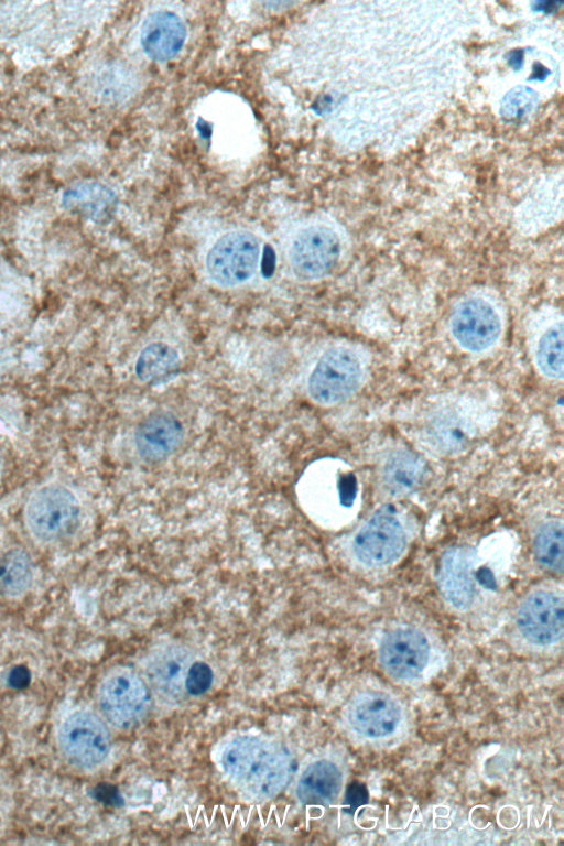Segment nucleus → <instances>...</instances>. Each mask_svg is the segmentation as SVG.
Returning <instances> with one entry per match:
<instances>
[{"label": "nucleus", "instance_id": "nucleus-1", "mask_svg": "<svg viewBox=\"0 0 564 846\" xmlns=\"http://www.w3.org/2000/svg\"><path fill=\"white\" fill-rule=\"evenodd\" d=\"M221 767L230 782L253 801L278 795L294 771L293 759L284 747L252 736L230 740L223 751Z\"/></svg>", "mask_w": 564, "mask_h": 846}, {"label": "nucleus", "instance_id": "nucleus-2", "mask_svg": "<svg viewBox=\"0 0 564 846\" xmlns=\"http://www.w3.org/2000/svg\"><path fill=\"white\" fill-rule=\"evenodd\" d=\"M368 351L356 344H336L325 349L313 365L306 391L316 404L332 406L355 395L369 377Z\"/></svg>", "mask_w": 564, "mask_h": 846}, {"label": "nucleus", "instance_id": "nucleus-3", "mask_svg": "<svg viewBox=\"0 0 564 846\" xmlns=\"http://www.w3.org/2000/svg\"><path fill=\"white\" fill-rule=\"evenodd\" d=\"M506 316L500 301L488 291H471L453 306L448 327L454 343L463 351L480 355L501 340Z\"/></svg>", "mask_w": 564, "mask_h": 846}, {"label": "nucleus", "instance_id": "nucleus-4", "mask_svg": "<svg viewBox=\"0 0 564 846\" xmlns=\"http://www.w3.org/2000/svg\"><path fill=\"white\" fill-rule=\"evenodd\" d=\"M80 516L77 497L59 485H47L35 490L24 510L30 534L42 543H54L73 535L79 527Z\"/></svg>", "mask_w": 564, "mask_h": 846}, {"label": "nucleus", "instance_id": "nucleus-5", "mask_svg": "<svg viewBox=\"0 0 564 846\" xmlns=\"http://www.w3.org/2000/svg\"><path fill=\"white\" fill-rule=\"evenodd\" d=\"M343 257V242L335 229L310 225L296 232L289 248L292 274L302 282L321 281L337 269Z\"/></svg>", "mask_w": 564, "mask_h": 846}, {"label": "nucleus", "instance_id": "nucleus-6", "mask_svg": "<svg viewBox=\"0 0 564 846\" xmlns=\"http://www.w3.org/2000/svg\"><path fill=\"white\" fill-rule=\"evenodd\" d=\"M260 261V243L248 231L223 235L208 250L205 271L208 279L220 288H237L250 281Z\"/></svg>", "mask_w": 564, "mask_h": 846}, {"label": "nucleus", "instance_id": "nucleus-7", "mask_svg": "<svg viewBox=\"0 0 564 846\" xmlns=\"http://www.w3.org/2000/svg\"><path fill=\"white\" fill-rule=\"evenodd\" d=\"M98 703L102 715L112 726L129 729L147 715L151 696L138 674L130 670H117L101 683Z\"/></svg>", "mask_w": 564, "mask_h": 846}, {"label": "nucleus", "instance_id": "nucleus-8", "mask_svg": "<svg viewBox=\"0 0 564 846\" xmlns=\"http://www.w3.org/2000/svg\"><path fill=\"white\" fill-rule=\"evenodd\" d=\"M405 546V532L392 506L380 507L364 524L354 541L359 562L370 567L394 562Z\"/></svg>", "mask_w": 564, "mask_h": 846}, {"label": "nucleus", "instance_id": "nucleus-9", "mask_svg": "<svg viewBox=\"0 0 564 846\" xmlns=\"http://www.w3.org/2000/svg\"><path fill=\"white\" fill-rule=\"evenodd\" d=\"M59 746L64 756L76 767L91 769L101 764L110 751V735L94 714L75 712L63 723Z\"/></svg>", "mask_w": 564, "mask_h": 846}, {"label": "nucleus", "instance_id": "nucleus-10", "mask_svg": "<svg viewBox=\"0 0 564 846\" xmlns=\"http://www.w3.org/2000/svg\"><path fill=\"white\" fill-rule=\"evenodd\" d=\"M528 343L532 362L545 379L561 380L564 370V323L554 307L538 311L528 325Z\"/></svg>", "mask_w": 564, "mask_h": 846}, {"label": "nucleus", "instance_id": "nucleus-11", "mask_svg": "<svg viewBox=\"0 0 564 846\" xmlns=\"http://www.w3.org/2000/svg\"><path fill=\"white\" fill-rule=\"evenodd\" d=\"M564 605L561 595L540 590L519 606L516 622L521 636L535 646H550L563 637Z\"/></svg>", "mask_w": 564, "mask_h": 846}, {"label": "nucleus", "instance_id": "nucleus-12", "mask_svg": "<svg viewBox=\"0 0 564 846\" xmlns=\"http://www.w3.org/2000/svg\"><path fill=\"white\" fill-rule=\"evenodd\" d=\"M430 644L417 629L402 627L389 631L379 647V660L384 671L397 680H413L425 669Z\"/></svg>", "mask_w": 564, "mask_h": 846}, {"label": "nucleus", "instance_id": "nucleus-13", "mask_svg": "<svg viewBox=\"0 0 564 846\" xmlns=\"http://www.w3.org/2000/svg\"><path fill=\"white\" fill-rule=\"evenodd\" d=\"M347 718L359 735L381 738L395 730L401 719V708L395 698L384 692L364 691L350 701Z\"/></svg>", "mask_w": 564, "mask_h": 846}, {"label": "nucleus", "instance_id": "nucleus-14", "mask_svg": "<svg viewBox=\"0 0 564 846\" xmlns=\"http://www.w3.org/2000/svg\"><path fill=\"white\" fill-rule=\"evenodd\" d=\"M193 662V655L185 647L165 646L149 657L144 675L161 697L166 702L177 703L187 694L185 680Z\"/></svg>", "mask_w": 564, "mask_h": 846}, {"label": "nucleus", "instance_id": "nucleus-15", "mask_svg": "<svg viewBox=\"0 0 564 846\" xmlns=\"http://www.w3.org/2000/svg\"><path fill=\"white\" fill-rule=\"evenodd\" d=\"M183 437V424L175 415L169 412H156L139 424L134 444L139 456L144 462L159 463L177 451Z\"/></svg>", "mask_w": 564, "mask_h": 846}, {"label": "nucleus", "instance_id": "nucleus-16", "mask_svg": "<svg viewBox=\"0 0 564 846\" xmlns=\"http://www.w3.org/2000/svg\"><path fill=\"white\" fill-rule=\"evenodd\" d=\"M186 29L182 20L170 11L148 15L141 28V44L145 54L155 61L173 58L182 50Z\"/></svg>", "mask_w": 564, "mask_h": 846}, {"label": "nucleus", "instance_id": "nucleus-17", "mask_svg": "<svg viewBox=\"0 0 564 846\" xmlns=\"http://www.w3.org/2000/svg\"><path fill=\"white\" fill-rule=\"evenodd\" d=\"M471 565L473 553L463 546L452 547L442 558L440 589L445 600L455 609L465 610L474 601Z\"/></svg>", "mask_w": 564, "mask_h": 846}, {"label": "nucleus", "instance_id": "nucleus-18", "mask_svg": "<svg viewBox=\"0 0 564 846\" xmlns=\"http://www.w3.org/2000/svg\"><path fill=\"white\" fill-rule=\"evenodd\" d=\"M341 783V772L335 763L317 760L308 764L300 777L296 796L306 805H327L339 794Z\"/></svg>", "mask_w": 564, "mask_h": 846}, {"label": "nucleus", "instance_id": "nucleus-19", "mask_svg": "<svg viewBox=\"0 0 564 846\" xmlns=\"http://www.w3.org/2000/svg\"><path fill=\"white\" fill-rule=\"evenodd\" d=\"M64 208L77 212L93 220L107 218L115 208V193L96 182H83L68 187L62 196Z\"/></svg>", "mask_w": 564, "mask_h": 846}, {"label": "nucleus", "instance_id": "nucleus-20", "mask_svg": "<svg viewBox=\"0 0 564 846\" xmlns=\"http://www.w3.org/2000/svg\"><path fill=\"white\" fill-rule=\"evenodd\" d=\"M180 366L181 357L173 346L154 341L140 351L134 364V373L141 382L154 383L172 376Z\"/></svg>", "mask_w": 564, "mask_h": 846}, {"label": "nucleus", "instance_id": "nucleus-21", "mask_svg": "<svg viewBox=\"0 0 564 846\" xmlns=\"http://www.w3.org/2000/svg\"><path fill=\"white\" fill-rule=\"evenodd\" d=\"M424 473V464L415 454L399 451L389 456L382 470L386 490L397 497L412 491Z\"/></svg>", "mask_w": 564, "mask_h": 846}, {"label": "nucleus", "instance_id": "nucleus-22", "mask_svg": "<svg viewBox=\"0 0 564 846\" xmlns=\"http://www.w3.org/2000/svg\"><path fill=\"white\" fill-rule=\"evenodd\" d=\"M32 579V562L24 550L11 549L0 556V593L20 596L30 588Z\"/></svg>", "mask_w": 564, "mask_h": 846}, {"label": "nucleus", "instance_id": "nucleus-23", "mask_svg": "<svg viewBox=\"0 0 564 846\" xmlns=\"http://www.w3.org/2000/svg\"><path fill=\"white\" fill-rule=\"evenodd\" d=\"M563 525L557 521L544 523L536 532L533 551L536 562L545 570L562 573L563 570Z\"/></svg>", "mask_w": 564, "mask_h": 846}, {"label": "nucleus", "instance_id": "nucleus-24", "mask_svg": "<svg viewBox=\"0 0 564 846\" xmlns=\"http://www.w3.org/2000/svg\"><path fill=\"white\" fill-rule=\"evenodd\" d=\"M429 433L432 441L444 449H457L466 440L462 423L448 414L437 416L431 423Z\"/></svg>", "mask_w": 564, "mask_h": 846}, {"label": "nucleus", "instance_id": "nucleus-25", "mask_svg": "<svg viewBox=\"0 0 564 846\" xmlns=\"http://www.w3.org/2000/svg\"><path fill=\"white\" fill-rule=\"evenodd\" d=\"M214 673L209 664L203 661H194L186 675L185 688L191 696L205 694L212 686Z\"/></svg>", "mask_w": 564, "mask_h": 846}, {"label": "nucleus", "instance_id": "nucleus-26", "mask_svg": "<svg viewBox=\"0 0 564 846\" xmlns=\"http://www.w3.org/2000/svg\"><path fill=\"white\" fill-rule=\"evenodd\" d=\"M531 91L527 89H516L506 97L503 109L509 117H520L524 111L529 110L533 96Z\"/></svg>", "mask_w": 564, "mask_h": 846}, {"label": "nucleus", "instance_id": "nucleus-27", "mask_svg": "<svg viewBox=\"0 0 564 846\" xmlns=\"http://www.w3.org/2000/svg\"><path fill=\"white\" fill-rule=\"evenodd\" d=\"M93 796L108 806L119 807L124 803L119 789L110 783H99L96 785L93 789Z\"/></svg>", "mask_w": 564, "mask_h": 846}, {"label": "nucleus", "instance_id": "nucleus-28", "mask_svg": "<svg viewBox=\"0 0 564 846\" xmlns=\"http://www.w3.org/2000/svg\"><path fill=\"white\" fill-rule=\"evenodd\" d=\"M369 795L365 784L352 782L345 792L344 804L347 811L355 812L368 802Z\"/></svg>", "mask_w": 564, "mask_h": 846}, {"label": "nucleus", "instance_id": "nucleus-29", "mask_svg": "<svg viewBox=\"0 0 564 846\" xmlns=\"http://www.w3.org/2000/svg\"><path fill=\"white\" fill-rule=\"evenodd\" d=\"M31 681V673L24 665H17L11 669L8 675V684L15 690L25 688Z\"/></svg>", "mask_w": 564, "mask_h": 846}]
</instances>
